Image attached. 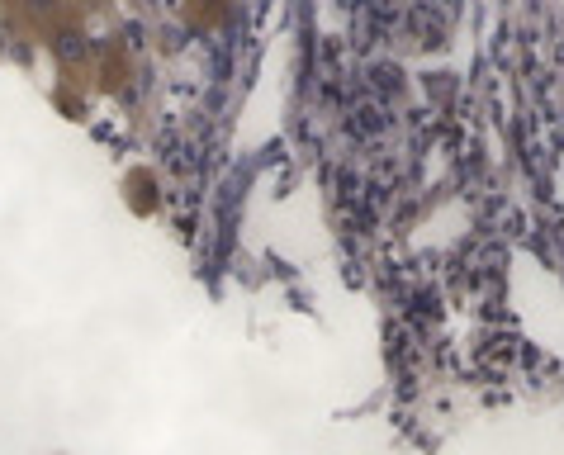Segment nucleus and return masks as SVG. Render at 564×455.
<instances>
[{"label": "nucleus", "instance_id": "nucleus-1", "mask_svg": "<svg viewBox=\"0 0 564 455\" xmlns=\"http://www.w3.org/2000/svg\"><path fill=\"white\" fill-rule=\"evenodd\" d=\"M29 5H53V0H29Z\"/></svg>", "mask_w": 564, "mask_h": 455}]
</instances>
